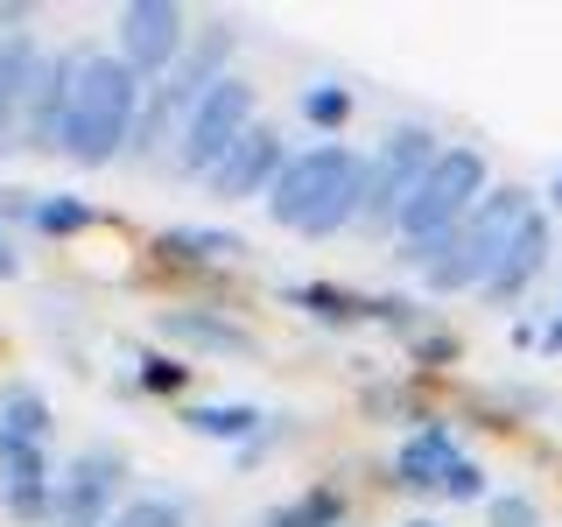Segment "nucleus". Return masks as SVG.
Listing matches in <instances>:
<instances>
[{"instance_id": "17", "label": "nucleus", "mask_w": 562, "mask_h": 527, "mask_svg": "<svg viewBox=\"0 0 562 527\" xmlns=\"http://www.w3.org/2000/svg\"><path fill=\"white\" fill-rule=\"evenodd\" d=\"M183 429L204 436V444L246 450L260 429H268V408H254V401H190V408H183Z\"/></svg>"}, {"instance_id": "10", "label": "nucleus", "mask_w": 562, "mask_h": 527, "mask_svg": "<svg viewBox=\"0 0 562 527\" xmlns=\"http://www.w3.org/2000/svg\"><path fill=\"white\" fill-rule=\"evenodd\" d=\"M169 351H204V359H260V338L233 324L225 310H162L155 316Z\"/></svg>"}, {"instance_id": "33", "label": "nucleus", "mask_w": 562, "mask_h": 527, "mask_svg": "<svg viewBox=\"0 0 562 527\" xmlns=\"http://www.w3.org/2000/svg\"><path fill=\"white\" fill-rule=\"evenodd\" d=\"M8 274H22V260H14V246H8V233H0V281Z\"/></svg>"}, {"instance_id": "28", "label": "nucleus", "mask_w": 562, "mask_h": 527, "mask_svg": "<svg viewBox=\"0 0 562 527\" xmlns=\"http://www.w3.org/2000/svg\"><path fill=\"white\" fill-rule=\"evenodd\" d=\"M443 500H457V506H464V500H485V464H479V457H464V464L450 471Z\"/></svg>"}, {"instance_id": "19", "label": "nucleus", "mask_w": 562, "mask_h": 527, "mask_svg": "<svg viewBox=\"0 0 562 527\" xmlns=\"http://www.w3.org/2000/svg\"><path fill=\"white\" fill-rule=\"evenodd\" d=\"M289 303H295V310H310L316 324H373V295L338 289V281H295Z\"/></svg>"}, {"instance_id": "35", "label": "nucleus", "mask_w": 562, "mask_h": 527, "mask_svg": "<svg viewBox=\"0 0 562 527\" xmlns=\"http://www.w3.org/2000/svg\"><path fill=\"white\" fill-rule=\"evenodd\" d=\"M555 310H562V303H555Z\"/></svg>"}, {"instance_id": "29", "label": "nucleus", "mask_w": 562, "mask_h": 527, "mask_svg": "<svg viewBox=\"0 0 562 527\" xmlns=\"http://www.w3.org/2000/svg\"><path fill=\"white\" fill-rule=\"evenodd\" d=\"M0 218H35V198L29 190H0Z\"/></svg>"}, {"instance_id": "26", "label": "nucleus", "mask_w": 562, "mask_h": 527, "mask_svg": "<svg viewBox=\"0 0 562 527\" xmlns=\"http://www.w3.org/2000/svg\"><path fill=\"white\" fill-rule=\"evenodd\" d=\"M485 520L492 527H541V506L527 500V492H492V500H485Z\"/></svg>"}, {"instance_id": "30", "label": "nucleus", "mask_w": 562, "mask_h": 527, "mask_svg": "<svg viewBox=\"0 0 562 527\" xmlns=\"http://www.w3.org/2000/svg\"><path fill=\"white\" fill-rule=\"evenodd\" d=\"M506 338H514V351H541V324H535V316H520Z\"/></svg>"}, {"instance_id": "5", "label": "nucleus", "mask_w": 562, "mask_h": 527, "mask_svg": "<svg viewBox=\"0 0 562 527\" xmlns=\"http://www.w3.org/2000/svg\"><path fill=\"white\" fill-rule=\"evenodd\" d=\"M260 127V92L246 78H218L211 92L190 105V120H183V134H176V169L183 176H218V162L239 148L246 134Z\"/></svg>"}, {"instance_id": "18", "label": "nucleus", "mask_w": 562, "mask_h": 527, "mask_svg": "<svg viewBox=\"0 0 562 527\" xmlns=\"http://www.w3.org/2000/svg\"><path fill=\"white\" fill-rule=\"evenodd\" d=\"M29 70H35V43L22 29L0 43V148L22 141V99H29Z\"/></svg>"}, {"instance_id": "22", "label": "nucleus", "mask_w": 562, "mask_h": 527, "mask_svg": "<svg viewBox=\"0 0 562 527\" xmlns=\"http://www.w3.org/2000/svg\"><path fill=\"white\" fill-rule=\"evenodd\" d=\"M295 113H303V127H316V134H330V141H338V134L351 127V85H338V78H324V85H303Z\"/></svg>"}, {"instance_id": "12", "label": "nucleus", "mask_w": 562, "mask_h": 527, "mask_svg": "<svg viewBox=\"0 0 562 527\" xmlns=\"http://www.w3.org/2000/svg\"><path fill=\"white\" fill-rule=\"evenodd\" d=\"M457 464H464V450H457L450 422H422V429H408L401 450H394V485L401 492H436V500H443Z\"/></svg>"}, {"instance_id": "16", "label": "nucleus", "mask_w": 562, "mask_h": 527, "mask_svg": "<svg viewBox=\"0 0 562 527\" xmlns=\"http://www.w3.org/2000/svg\"><path fill=\"white\" fill-rule=\"evenodd\" d=\"M155 254L176 260V268H225V260H246V239L225 233V225H162Z\"/></svg>"}, {"instance_id": "34", "label": "nucleus", "mask_w": 562, "mask_h": 527, "mask_svg": "<svg viewBox=\"0 0 562 527\" xmlns=\"http://www.w3.org/2000/svg\"><path fill=\"white\" fill-rule=\"evenodd\" d=\"M401 527H436V520H401Z\"/></svg>"}, {"instance_id": "8", "label": "nucleus", "mask_w": 562, "mask_h": 527, "mask_svg": "<svg viewBox=\"0 0 562 527\" xmlns=\"http://www.w3.org/2000/svg\"><path fill=\"white\" fill-rule=\"evenodd\" d=\"M183 8L176 0H127L120 8V64H134L140 78H169V64L183 57Z\"/></svg>"}, {"instance_id": "3", "label": "nucleus", "mask_w": 562, "mask_h": 527, "mask_svg": "<svg viewBox=\"0 0 562 527\" xmlns=\"http://www.w3.org/2000/svg\"><path fill=\"white\" fill-rule=\"evenodd\" d=\"M541 211L535 190H520V183H492L485 190V204L471 211L457 233L436 246L429 260H422V289L429 295H485V281L499 274V260H506V246L520 239V225Z\"/></svg>"}, {"instance_id": "2", "label": "nucleus", "mask_w": 562, "mask_h": 527, "mask_svg": "<svg viewBox=\"0 0 562 527\" xmlns=\"http://www.w3.org/2000/svg\"><path fill=\"white\" fill-rule=\"evenodd\" d=\"M140 105H148V78L120 57H78V78H70V105H64V134L57 148L70 162L99 169L127 148V134L140 127Z\"/></svg>"}, {"instance_id": "23", "label": "nucleus", "mask_w": 562, "mask_h": 527, "mask_svg": "<svg viewBox=\"0 0 562 527\" xmlns=\"http://www.w3.org/2000/svg\"><path fill=\"white\" fill-rule=\"evenodd\" d=\"M99 211L85 204V198H70V190H57V198H35V233H49V239H70V233H85V225H92Z\"/></svg>"}, {"instance_id": "11", "label": "nucleus", "mask_w": 562, "mask_h": 527, "mask_svg": "<svg viewBox=\"0 0 562 527\" xmlns=\"http://www.w3.org/2000/svg\"><path fill=\"white\" fill-rule=\"evenodd\" d=\"M70 78H78V57H70V49H57V57H35L29 99H22V148H57L64 105H70Z\"/></svg>"}, {"instance_id": "20", "label": "nucleus", "mask_w": 562, "mask_h": 527, "mask_svg": "<svg viewBox=\"0 0 562 527\" xmlns=\"http://www.w3.org/2000/svg\"><path fill=\"white\" fill-rule=\"evenodd\" d=\"M351 514V500L338 485H310V492H295V500H281L260 514V527H345Z\"/></svg>"}, {"instance_id": "27", "label": "nucleus", "mask_w": 562, "mask_h": 527, "mask_svg": "<svg viewBox=\"0 0 562 527\" xmlns=\"http://www.w3.org/2000/svg\"><path fill=\"white\" fill-rule=\"evenodd\" d=\"M457 351H464L457 330H415V338H408V366H450Z\"/></svg>"}, {"instance_id": "32", "label": "nucleus", "mask_w": 562, "mask_h": 527, "mask_svg": "<svg viewBox=\"0 0 562 527\" xmlns=\"http://www.w3.org/2000/svg\"><path fill=\"white\" fill-rule=\"evenodd\" d=\"M541 211H549V218H562V169H555V183L541 190Z\"/></svg>"}, {"instance_id": "1", "label": "nucleus", "mask_w": 562, "mask_h": 527, "mask_svg": "<svg viewBox=\"0 0 562 527\" xmlns=\"http://www.w3.org/2000/svg\"><path fill=\"white\" fill-rule=\"evenodd\" d=\"M366 211V155L351 141H310L268 190V218L303 239H338Z\"/></svg>"}, {"instance_id": "13", "label": "nucleus", "mask_w": 562, "mask_h": 527, "mask_svg": "<svg viewBox=\"0 0 562 527\" xmlns=\"http://www.w3.org/2000/svg\"><path fill=\"white\" fill-rule=\"evenodd\" d=\"M281 169H289L281 134H274V127H254V134H246L239 148L218 162V176H211V198H225V204H233V198H268Z\"/></svg>"}, {"instance_id": "24", "label": "nucleus", "mask_w": 562, "mask_h": 527, "mask_svg": "<svg viewBox=\"0 0 562 527\" xmlns=\"http://www.w3.org/2000/svg\"><path fill=\"white\" fill-rule=\"evenodd\" d=\"M183 520H190V506H183V500H162V492H155V500H127L105 527H183Z\"/></svg>"}, {"instance_id": "7", "label": "nucleus", "mask_w": 562, "mask_h": 527, "mask_svg": "<svg viewBox=\"0 0 562 527\" xmlns=\"http://www.w3.org/2000/svg\"><path fill=\"white\" fill-rule=\"evenodd\" d=\"M436 155H443V141L422 127V120H401V127H386V141L366 155V211H359V225H373V233H394L401 211H408V198H415V183L429 176Z\"/></svg>"}, {"instance_id": "21", "label": "nucleus", "mask_w": 562, "mask_h": 527, "mask_svg": "<svg viewBox=\"0 0 562 527\" xmlns=\"http://www.w3.org/2000/svg\"><path fill=\"white\" fill-rule=\"evenodd\" d=\"M49 401L35 394V386H0V436H14V444H43L49 436Z\"/></svg>"}, {"instance_id": "25", "label": "nucleus", "mask_w": 562, "mask_h": 527, "mask_svg": "<svg viewBox=\"0 0 562 527\" xmlns=\"http://www.w3.org/2000/svg\"><path fill=\"white\" fill-rule=\"evenodd\" d=\"M148 394H183L190 386V366L176 359V351H140V373H134Z\"/></svg>"}, {"instance_id": "9", "label": "nucleus", "mask_w": 562, "mask_h": 527, "mask_svg": "<svg viewBox=\"0 0 562 527\" xmlns=\"http://www.w3.org/2000/svg\"><path fill=\"white\" fill-rule=\"evenodd\" d=\"M120 450H85L70 457V471L57 479V506H49V527H105L113 520V485H120Z\"/></svg>"}, {"instance_id": "14", "label": "nucleus", "mask_w": 562, "mask_h": 527, "mask_svg": "<svg viewBox=\"0 0 562 527\" xmlns=\"http://www.w3.org/2000/svg\"><path fill=\"white\" fill-rule=\"evenodd\" d=\"M0 500H8L14 520H43L49 506H57V479H49L43 444H14V436H0Z\"/></svg>"}, {"instance_id": "31", "label": "nucleus", "mask_w": 562, "mask_h": 527, "mask_svg": "<svg viewBox=\"0 0 562 527\" xmlns=\"http://www.w3.org/2000/svg\"><path fill=\"white\" fill-rule=\"evenodd\" d=\"M541 351H549V359H562V310L541 316Z\"/></svg>"}, {"instance_id": "6", "label": "nucleus", "mask_w": 562, "mask_h": 527, "mask_svg": "<svg viewBox=\"0 0 562 527\" xmlns=\"http://www.w3.org/2000/svg\"><path fill=\"white\" fill-rule=\"evenodd\" d=\"M225 57H233V22H211L198 43H190L183 57L169 64V78H162V85H148V105H140V127H134L140 141H134V148H155V141H162L169 127L183 134L190 105H198L218 78H233V70H225Z\"/></svg>"}, {"instance_id": "15", "label": "nucleus", "mask_w": 562, "mask_h": 527, "mask_svg": "<svg viewBox=\"0 0 562 527\" xmlns=\"http://www.w3.org/2000/svg\"><path fill=\"white\" fill-rule=\"evenodd\" d=\"M549 260H555V218H549V211H535V218L520 225V239L506 246L499 274L485 281V303H499V310H506V303H520V295L535 289L541 274H549Z\"/></svg>"}, {"instance_id": "4", "label": "nucleus", "mask_w": 562, "mask_h": 527, "mask_svg": "<svg viewBox=\"0 0 562 527\" xmlns=\"http://www.w3.org/2000/svg\"><path fill=\"white\" fill-rule=\"evenodd\" d=\"M485 190H492L485 148H471V141H450V148L429 162V176L415 183V198H408V211H401V225H394L401 260H408V268H422V260H429L436 246H443L457 225H464L471 211L485 204Z\"/></svg>"}]
</instances>
